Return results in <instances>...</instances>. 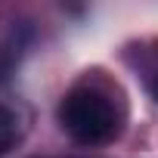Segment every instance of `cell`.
I'll list each match as a JSON object with an SVG mask.
<instances>
[{"mask_svg":"<svg viewBox=\"0 0 158 158\" xmlns=\"http://www.w3.org/2000/svg\"><path fill=\"white\" fill-rule=\"evenodd\" d=\"M59 121L68 130V136L81 146H99L109 143L118 130V115L109 96H102L99 90L81 87L71 90L59 109Z\"/></svg>","mask_w":158,"mask_h":158,"instance_id":"cell-1","label":"cell"},{"mask_svg":"<svg viewBox=\"0 0 158 158\" xmlns=\"http://www.w3.org/2000/svg\"><path fill=\"white\" fill-rule=\"evenodd\" d=\"M19 139V118L0 106V155H3L6 149H13V143Z\"/></svg>","mask_w":158,"mask_h":158,"instance_id":"cell-2","label":"cell"},{"mask_svg":"<svg viewBox=\"0 0 158 158\" xmlns=\"http://www.w3.org/2000/svg\"><path fill=\"white\" fill-rule=\"evenodd\" d=\"M155 96H158V81H155Z\"/></svg>","mask_w":158,"mask_h":158,"instance_id":"cell-3","label":"cell"}]
</instances>
